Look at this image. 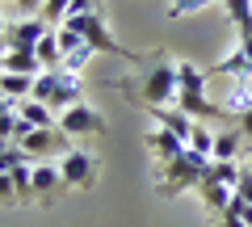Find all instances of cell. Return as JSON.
<instances>
[{"instance_id": "obj_28", "label": "cell", "mask_w": 252, "mask_h": 227, "mask_svg": "<svg viewBox=\"0 0 252 227\" xmlns=\"http://www.w3.org/2000/svg\"><path fill=\"white\" fill-rule=\"evenodd\" d=\"M215 227H248V223H244L235 210H227V215H219V219H215Z\"/></svg>"}, {"instance_id": "obj_26", "label": "cell", "mask_w": 252, "mask_h": 227, "mask_svg": "<svg viewBox=\"0 0 252 227\" xmlns=\"http://www.w3.org/2000/svg\"><path fill=\"white\" fill-rule=\"evenodd\" d=\"M93 55H97V51H93V46H80V51L63 55V72H76V76H80L84 67H89V59H93Z\"/></svg>"}, {"instance_id": "obj_11", "label": "cell", "mask_w": 252, "mask_h": 227, "mask_svg": "<svg viewBox=\"0 0 252 227\" xmlns=\"http://www.w3.org/2000/svg\"><path fill=\"white\" fill-rule=\"evenodd\" d=\"M198 194H202V202H206V215H215V219L227 215L231 202H235V190H231V185H223L219 177H210V168H206V177H202Z\"/></svg>"}, {"instance_id": "obj_7", "label": "cell", "mask_w": 252, "mask_h": 227, "mask_svg": "<svg viewBox=\"0 0 252 227\" xmlns=\"http://www.w3.org/2000/svg\"><path fill=\"white\" fill-rule=\"evenodd\" d=\"M59 130L67 139H101V135H105V118H101L89 101H76L72 109H63V114H59Z\"/></svg>"}, {"instance_id": "obj_4", "label": "cell", "mask_w": 252, "mask_h": 227, "mask_svg": "<svg viewBox=\"0 0 252 227\" xmlns=\"http://www.w3.org/2000/svg\"><path fill=\"white\" fill-rule=\"evenodd\" d=\"M206 168H210L206 156H193L185 147L172 164H160V168H156V190H160L164 198H177V194H185V190H198L202 177H206Z\"/></svg>"}, {"instance_id": "obj_10", "label": "cell", "mask_w": 252, "mask_h": 227, "mask_svg": "<svg viewBox=\"0 0 252 227\" xmlns=\"http://www.w3.org/2000/svg\"><path fill=\"white\" fill-rule=\"evenodd\" d=\"M51 30H55V26H51L46 17H21V21H13V26H9L4 42H9V46H26V51H34V46L42 42Z\"/></svg>"}, {"instance_id": "obj_9", "label": "cell", "mask_w": 252, "mask_h": 227, "mask_svg": "<svg viewBox=\"0 0 252 227\" xmlns=\"http://www.w3.org/2000/svg\"><path fill=\"white\" fill-rule=\"evenodd\" d=\"M210 76H227V80H235V76H252V30L240 34L235 51L227 55V59H219V64L210 67Z\"/></svg>"}, {"instance_id": "obj_25", "label": "cell", "mask_w": 252, "mask_h": 227, "mask_svg": "<svg viewBox=\"0 0 252 227\" xmlns=\"http://www.w3.org/2000/svg\"><path fill=\"white\" fill-rule=\"evenodd\" d=\"M67 13H72V0H46L38 17H46L51 26H63V21H67Z\"/></svg>"}, {"instance_id": "obj_1", "label": "cell", "mask_w": 252, "mask_h": 227, "mask_svg": "<svg viewBox=\"0 0 252 227\" xmlns=\"http://www.w3.org/2000/svg\"><path fill=\"white\" fill-rule=\"evenodd\" d=\"M114 89L122 97H130L135 105H143V109H164V105L177 101V64H172L168 55H156L139 76L114 80Z\"/></svg>"}, {"instance_id": "obj_2", "label": "cell", "mask_w": 252, "mask_h": 227, "mask_svg": "<svg viewBox=\"0 0 252 227\" xmlns=\"http://www.w3.org/2000/svg\"><path fill=\"white\" fill-rule=\"evenodd\" d=\"M206 80L210 72H202L189 59H177V109L181 114H189V118H223L227 114L223 105H215L206 97Z\"/></svg>"}, {"instance_id": "obj_31", "label": "cell", "mask_w": 252, "mask_h": 227, "mask_svg": "<svg viewBox=\"0 0 252 227\" xmlns=\"http://www.w3.org/2000/svg\"><path fill=\"white\" fill-rule=\"evenodd\" d=\"M13 109H17L13 101H4V97H0V122H4V118H13Z\"/></svg>"}, {"instance_id": "obj_35", "label": "cell", "mask_w": 252, "mask_h": 227, "mask_svg": "<svg viewBox=\"0 0 252 227\" xmlns=\"http://www.w3.org/2000/svg\"><path fill=\"white\" fill-rule=\"evenodd\" d=\"M248 177H252V168H248Z\"/></svg>"}, {"instance_id": "obj_21", "label": "cell", "mask_w": 252, "mask_h": 227, "mask_svg": "<svg viewBox=\"0 0 252 227\" xmlns=\"http://www.w3.org/2000/svg\"><path fill=\"white\" fill-rule=\"evenodd\" d=\"M21 164H30V156L21 152V143L17 139H0V173H13Z\"/></svg>"}, {"instance_id": "obj_33", "label": "cell", "mask_w": 252, "mask_h": 227, "mask_svg": "<svg viewBox=\"0 0 252 227\" xmlns=\"http://www.w3.org/2000/svg\"><path fill=\"white\" fill-rule=\"evenodd\" d=\"M4 51H9V42H4V38H0V59H4Z\"/></svg>"}, {"instance_id": "obj_16", "label": "cell", "mask_w": 252, "mask_h": 227, "mask_svg": "<svg viewBox=\"0 0 252 227\" xmlns=\"http://www.w3.org/2000/svg\"><path fill=\"white\" fill-rule=\"evenodd\" d=\"M244 130L240 127H227V130H219L215 135V152H210V160H235V156L244 152Z\"/></svg>"}, {"instance_id": "obj_30", "label": "cell", "mask_w": 252, "mask_h": 227, "mask_svg": "<svg viewBox=\"0 0 252 227\" xmlns=\"http://www.w3.org/2000/svg\"><path fill=\"white\" fill-rule=\"evenodd\" d=\"M235 127H240V130H244V139L252 143V109H244L240 118H235Z\"/></svg>"}, {"instance_id": "obj_20", "label": "cell", "mask_w": 252, "mask_h": 227, "mask_svg": "<svg viewBox=\"0 0 252 227\" xmlns=\"http://www.w3.org/2000/svg\"><path fill=\"white\" fill-rule=\"evenodd\" d=\"M223 13L231 17V26L240 30V34L252 30V0H223Z\"/></svg>"}, {"instance_id": "obj_6", "label": "cell", "mask_w": 252, "mask_h": 227, "mask_svg": "<svg viewBox=\"0 0 252 227\" xmlns=\"http://www.w3.org/2000/svg\"><path fill=\"white\" fill-rule=\"evenodd\" d=\"M59 173H63V185H67V190H93V185H97V173H101V160L89 147H72V152L59 160Z\"/></svg>"}, {"instance_id": "obj_27", "label": "cell", "mask_w": 252, "mask_h": 227, "mask_svg": "<svg viewBox=\"0 0 252 227\" xmlns=\"http://www.w3.org/2000/svg\"><path fill=\"white\" fill-rule=\"evenodd\" d=\"M0 202H4V206L17 202V190H13V177H9V173H0Z\"/></svg>"}, {"instance_id": "obj_29", "label": "cell", "mask_w": 252, "mask_h": 227, "mask_svg": "<svg viewBox=\"0 0 252 227\" xmlns=\"http://www.w3.org/2000/svg\"><path fill=\"white\" fill-rule=\"evenodd\" d=\"M42 4H46V0H17V9L26 13V17H38V13H42Z\"/></svg>"}, {"instance_id": "obj_34", "label": "cell", "mask_w": 252, "mask_h": 227, "mask_svg": "<svg viewBox=\"0 0 252 227\" xmlns=\"http://www.w3.org/2000/svg\"><path fill=\"white\" fill-rule=\"evenodd\" d=\"M248 168H252V152H248Z\"/></svg>"}, {"instance_id": "obj_23", "label": "cell", "mask_w": 252, "mask_h": 227, "mask_svg": "<svg viewBox=\"0 0 252 227\" xmlns=\"http://www.w3.org/2000/svg\"><path fill=\"white\" fill-rule=\"evenodd\" d=\"M13 190H17V202L26 206V202H34V173H30V164H21V168H13Z\"/></svg>"}, {"instance_id": "obj_15", "label": "cell", "mask_w": 252, "mask_h": 227, "mask_svg": "<svg viewBox=\"0 0 252 227\" xmlns=\"http://www.w3.org/2000/svg\"><path fill=\"white\" fill-rule=\"evenodd\" d=\"M34 80H38V76H13V72H0V97L13 101V105H21V101L34 97Z\"/></svg>"}, {"instance_id": "obj_17", "label": "cell", "mask_w": 252, "mask_h": 227, "mask_svg": "<svg viewBox=\"0 0 252 227\" xmlns=\"http://www.w3.org/2000/svg\"><path fill=\"white\" fill-rule=\"evenodd\" d=\"M223 109L231 118H240L244 109H252V76H235L231 80V97L223 101Z\"/></svg>"}, {"instance_id": "obj_32", "label": "cell", "mask_w": 252, "mask_h": 227, "mask_svg": "<svg viewBox=\"0 0 252 227\" xmlns=\"http://www.w3.org/2000/svg\"><path fill=\"white\" fill-rule=\"evenodd\" d=\"M9 34V21H4V9H0V38Z\"/></svg>"}, {"instance_id": "obj_12", "label": "cell", "mask_w": 252, "mask_h": 227, "mask_svg": "<svg viewBox=\"0 0 252 227\" xmlns=\"http://www.w3.org/2000/svg\"><path fill=\"white\" fill-rule=\"evenodd\" d=\"M143 143L152 147V156H156V168H160V164H172L181 152H185V143H181V139L172 135V130H164V127H152Z\"/></svg>"}, {"instance_id": "obj_18", "label": "cell", "mask_w": 252, "mask_h": 227, "mask_svg": "<svg viewBox=\"0 0 252 227\" xmlns=\"http://www.w3.org/2000/svg\"><path fill=\"white\" fill-rule=\"evenodd\" d=\"M17 114L30 122V127H38V130L59 127V114H55L51 105H42V101H34V97H30V101H21V105H17Z\"/></svg>"}, {"instance_id": "obj_13", "label": "cell", "mask_w": 252, "mask_h": 227, "mask_svg": "<svg viewBox=\"0 0 252 227\" xmlns=\"http://www.w3.org/2000/svg\"><path fill=\"white\" fill-rule=\"evenodd\" d=\"M147 114H152V122H156V127L172 130V135H177L181 143H189V135H193V127H198V122L189 118V114H181L177 105H164V109H147Z\"/></svg>"}, {"instance_id": "obj_8", "label": "cell", "mask_w": 252, "mask_h": 227, "mask_svg": "<svg viewBox=\"0 0 252 227\" xmlns=\"http://www.w3.org/2000/svg\"><path fill=\"white\" fill-rule=\"evenodd\" d=\"M30 173H34V198L42 202V206H51V202H59L63 194H67V185H63V173H59V164L38 160V164H30Z\"/></svg>"}, {"instance_id": "obj_22", "label": "cell", "mask_w": 252, "mask_h": 227, "mask_svg": "<svg viewBox=\"0 0 252 227\" xmlns=\"http://www.w3.org/2000/svg\"><path fill=\"white\" fill-rule=\"evenodd\" d=\"M210 4H223V0H168V21H181V17H189V13H202V9H210Z\"/></svg>"}, {"instance_id": "obj_24", "label": "cell", "mask_w": 252, "mask_h": 227, "mask_svg": "<svg viewBox=\"0 0 252 227\" xmlns=\"http://www.w3.org/2000/svg\"><path fill=\"white\" fill-rule=\"evenodd\" d=\"M189 152H193V156H206V160H210V152H215V135H210V130L206 127H202V122H198V127H193V135H189Z\"/></svg>"}, {"instance_id": "obj_5", "label": "cell", "mask_w": 252, "mask_h": 227, "mask_svg": "<svg viewBox=\"0 0 252 227\" xmlns=\"http://www.w3.org/2000/svg\"><path fill=\"white\" fill-rule=\"evenodd\" d=\"M34 101H42V105H51L55 114H63V109H72L76 101H84V80L76 72H63V67L42 72L34 80Z\"/></svg>"}, {"instance_id": "obj_3", "label": "cell", "mask_w": 252, "mask_h": 227, "mask_svg": "<svg viewBox=\"0 0 252 227\" xmlns=\"http://www.w3.org/2000/svg\"><path fill=\"white\" fill-rule=\"evenodd\" d=\"M63 26H72L76 34L84 38V46H93V51H101V55H118V59H126V64H139V67H147L152 59H143L139 51H130V46H122L114 34H109V26H105V17H101L97 9L93 13H72V17L63 21Z\"/></svg>"}, {"instance_id": "obj_19", "label": "cell", "mask_w": 252, "mask_h": 227, "mask_svg": "<svg viewBox=\"0 0 252 227\" xmlns=\"http://www.w3.org/2000/svg\"><path fill=\"white\" fill-rule=\"evenodd\" d=\"M34 55H38V64H42V72H55V67H63V51H59V38H55V30L34 46Z\"/></svg>"}, {"instance_id": "obj_14", "label": "cell", "mask_w": 252, "mask_h": 227, "mask_svg": "<svg viewBox=\"0 0 252 227\" xmlns=\"http://www.w3.org/2000/svg\"><path fill=\"white\" fill-rule=\"evenodd\" d=\"M0 72H13V76H42V64L38 55L26 51V46H9L4 59H0Z\"/></svg>"}]
</instances>
